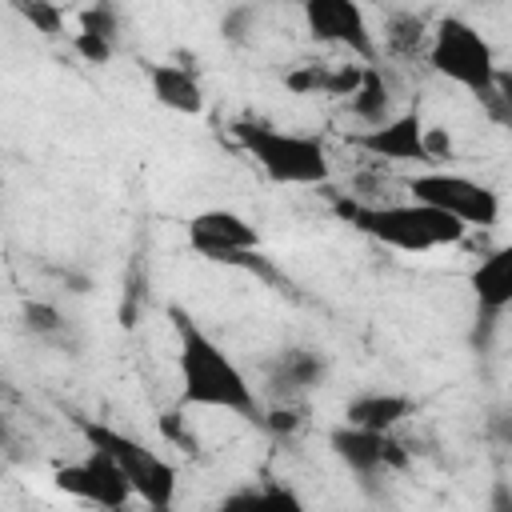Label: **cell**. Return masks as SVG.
Listing matches in <instances>:
<instances>
[{
    "label": "cell",
    "instance_id": "cell-8",
    "mask_svg": "<svg viewBox=\"0 0 512 512\" xmlns=\"http://www.w3.org/2000/svg\"><path fill=\"white\" fill-rule=\"evenodd\" d=\"M304 28L320 44L348 48L360 64H376V36L368 28V12L352 0H308Z\"/></svg>",
    "mask_w": 512,
    "mask_h": 512
},
{
    "label": "cell",
    "instance_id": "cell-28",
    "mask_svg": "<svg viewBox=\"0 0 512 512\" xmlns=\"http://www.w3.org/2000/svg\"><path fill=\"white\" fill-rule=\"evenodd\" d=\"M492 432H496L504 444H512V412H496V416H492Z\"/></svg>",
    "mask_w": 512,
    "mask_h": 512
},
{
    "label": "cell",
    "instance_id": "cell-14",
    "mask_svg": "<svg viewBox=\"0 0 512 512\" xmlns=\"http://www.w3.org/2000/svg\"><path fill=\"white\" fill-rule=\"evenodd\" d=\"M144 76L152 84V96L164 108H172L180 116H200L204 112V88H200L192 68H184V64H144Z\"/></svg>",
    "mask_w": 512,
    "mask_h": 512
},
{
    "label": "cell",
    "instance_id": "cell-20",
    "mask_svg": "<svg viewBox=\"0 0 512 512\" xmlns=\"http://www.w3.org/2000/svg\"><path fill=\"white\" fill-rule=\"evenodd\" d=\"M16 12H20L36 32H44V36H60V32H64V12H60L56 4H48V0H16Z\"/></svg>",
    "mask_w": 512,
    "mask_h": 512
},
{
    "label": "cell",
    "instance_id": "cell-24",
    "mask_svg": "<svg viewBox=\"0 0 512 512\" xmlns=\"http://www.w3.org/2000/svg\"><path fill=\"white\" fill-rule=\"evenodd\" d=\"M160 432H164L172 444H180L184 452H196V432H188V428H184V416H180V408L160 416Z\"/></svg>",
    "mask_w": 512,
    "mask_h": 512
},
{
    "label": "cell",
    "instance_id": "cell-4",
    "mask_svg": "<svg viewBox=\"0 0 512 512\" xmlns=\"http://www.w3.org/2000/svg\"><path fill=\"white\" fill-rule=\"evenodd\" d=\"M76 428L80 436L88 440L92 452H104L116 460V468L128 476L136 500L148 504V512H172L176 504V468L172 460H164L160 452H152L144 440L112 428V424H100V420H88V416H76Z\"/></svg>",
    "mask_w": 512,
    "mask_h": 512
},
{
    "label": "cell",
    "instance_id": "cell-17",
    "mask_svg": "<svg viewBox=\"0 0 512 512\" xmlns=\"http://www.w3.org/2000/svg\"><path fill=\"white\" fill-rule=\"evenodd\" d=\"M368 64H336V68H320V64H304L288 76L292 92H328V96H344L352 100V92L360 88Z\"/></svg>",
    "mask_w": 512,
    "mask_h": 512
},
{
    "label": "cell",
    "instance_id": "cell-15",
    "mask_svg": "<svg viewBox=\"0 0 512 512\" xmlns=\"http://www.w3.org/2000/svg\"><path fill=\"white\" fill-rule=\"evenodd\" d=\"M412 396L404 392H360L344 408V424L364 428V432H396L412 416Z\"/></svg>",
    "mask_w": 512,
    "mask_h": 512
},
{
    "label": "cell",
    "instance_id": "cell-7",
    "mask_svg": "<svg viewBox=\"0 0 512 512\" xmlns=\"http://www.w3.org/2000/svg\"><path fill=\"white\" fill-rule=\"evenodd\" d=\"M52 480H56L60 492H68L76 500H88V504H96L104 512H124L128 500L136 496L132 484H128V476L116 468V460L104 456V452H92V448H88L84 460L60 464L52 472Z\"/></svg>",
    "mask_w": 512,
    "mask_h": 512
},
{
    "label": "cell",
    "instance_id": "cell-2",
    "mask_svg": "<svg viewBox=\"0 0 512 512\" xmlns=\"http://www.w3.org/2000/svg\"><path fill=\"white\" fill-rule=\"evenodd\" d=\"M332 208L356 232L372 236L376 244L400 248V252L448 248V244H460L464 232H468L460 220H452V216H444L428 204H416V200H408V204H360V200L340 196Z\"/></svg>",
    "mask_w": 512,
    "mask_h": 512
},
{
    "label": "cell",
    "instance_id": "cell-18",
    "mask_svg": "<svg viewBox=\"0 0 512 512\" xmlns=\"http://www.w3.org/2000/svg\"><path fill=\"white\" fill-rule=\"evenodd\" d=\"M348 108H352V116H356L364 128H380V124H388V120L396 116V112H392L388 80H384V72H380L376 64L364 68V80H360V88L352 92Z\"/></svg>",
    "mask_w": 512,
    "mask_h": 512
},
{
    "label": "cell",
    "instance_id": "cell-13",
    "mask_svg": "<svg viewBox=\"0 0 512 512\" xmlns=\"http://www.w3.org/2000/svg\"><path fill=\"white\" fill-rule=\"evenodd\" d=\"M324 356L312 348H284L272 364H268V388L280 396V404H292L296 396L312 392L324 380Z\"/></svg>",
    "mask_w": 512,
    "mask_h": 512
},
{
    "label": "cell",
    "instance_id": "cell-22",
    "mask_svg": "<svg viewBox=\"0 0 512 512\" xmlns=\"http://www.w3.org/2000/svg\"><path fill=\"white\" fill-rule=\"evenodd\" d=\"M72 52H76L80 60H88V64H108L112 52H116V40L96 36V32H76V36H72Z\"/></svg>",
    "mask_w": 512,
    "mask_h": 512
},
{
    "label": "cell",
    "instance_id": "cell-1",
    "mask_svg": "<svg viewBox=\"0 0 512 512\" xmlns=\"http://www.w3.org/2000/svg\"><path fill=\"white\" fill-rule=\"evenodd\" d=\"M176 324V368H180V404L184 408H220L244 420H264L260 396L248 384L244 368L184 312L172 308Z\"/></svg>",
    "mask_w": 512,
    "mask_h": 512
},
{
    "label": "cell",
    "instance_id": "cell-23",
    "mask_svg": "<svg viewBox=\"0 0 512 512\" xmlns=\"http://www.w3.org/2000/svg\"><path fill=\"white\" fill-rule=\"evenodd\" d=\"M260 424L284 436V432H296V428L304 424V416H300L296 404H276V408H264V420H260Z\"/></svg>",
    "mask_w": 512,
    "mask_h": 512
},
{
    "label": "cell",
    "instance_id": "cell-26",
    "mask_svg": "<svg viewBox=\"0 0 512 512\" xmlns=\"http://www.w3.org/2000/svg\"><path fill=\"white\" fill-rule=\"evenodd\" d=\"M252 20H256V12H252V8H232V12L220 20V28H224L232 40H244V32L252 28Z\"/></svg>",
    "mask_w": 512,
    "mask_h": 512
},
{
    "label": "cell",
    "instance_id": "cell-9",
    "mask_svg": "<svg viewBox=\"0 0 512 512\" xmlns=\"http://www.w3.org/2000/svg\"><path fill=\"white\" fill-rule=\"evenodd\" d=\"M188 240L204 260L220 264H244L252 252H260V232L232 208H204L188 220Z\"/></svg>",
    "mask_w": 512,
    "mask_h": 512
},
{
    "label": "cell",
    "instance_id": "cell-16",
    "mask_svg": "<svg viewBox=\"0 0 512 512\" xmlns=\"http://www.w3.org/2000/svg\"><path fill=\"white\" fill-rule=\"evenodd\" d=\"M216 512H308V504L292 488L264 480V484H244V488L228 492Z\"/></svg>",
    "mask_w": 512,
    "mask_h": 512
},
{
    "label": "cell",
    "instance_id": "cell-3",
    "mask_svg": "<svg viewBox=\"0 0 512 512\" xmlns=\"http://www.w3.org/2000/svg\"><path fill=\"white\" fill-rule=\"evenodd\" d=\"M236 144L256 160V168L272 184H296V188H320L332 176L328 152L316 136L304 132H284L264 120H236L232 124Z\"/></svg>",
    "mask_w": 512,
    "mask_h": 512
},
{
    "label": "cell",
    "instance_id": "cell-5",
    "mask_svg": "<svg viewBox=\"0 0 512 512\" xmlns=\"http://www.w3.org/2000/svg\"><path fill=\"white\" fill-rule=\"evenodd\" d=\"M428 64H432V72H440L444 80L460 84L464 92H472L484 104L496 92L500 68H496L492 44L464 16H440L436 20L432 40H428Z\"/></svg>",
    "mask_w": 512,
    "mask_h": 512
},
{
    "label": "cell",
    "instance_id": "cell-19",
    "mask_svg": "<svg viewBox=\"0 0 512 512\" xmlns=\"http://www.w3.org/2000/svg\"><path fill=\"white\" fill-rule=\"evenodd\" d=\"M24 328L32 336H40V340H60L68 332V320H64V312L56 304L32 300V304H24Z\"/></svg>",
    "mask_w": 512,
    "mask_h": 512
},
{
    "label": "cell",
    "instance_id": "cell-27",
    "mask_svg": "<svg viewBox=\"0 0 512 512\" xmlns=\"http://www.w3.org/2000/svg\"><path fill=\"white\" fill-rule=\"evenodd\" d=\"M488 512H512V488L500 480L496 488H492V500H488Z\"/></svg>",
    "mask_w": 512,
    "mask_h": 512
},
{
    "label": "cell",
    "instance_id": "cell-12",
    "mask_svg": "<svg viewBox=\"0 0 512 512\" xmlns=\"http://www.w3.org/2000/svg\"><path fill=\"white\" fill-rule=\"evenodd\" d=\"M472 300H476V344H488V332L496 328V316L512 304V240L492 248L468 276Z\"/></svg>",
    "mask_w": 512,
    "mask_h": 512
},
{
    "label": "cell",
    "instance_id": "cell-21",
    "mask_svg": "<svg viewBox=\"0 0 512 512\" xmlns=\"http://www.w3.org/2000/svg\"><path fill=\"white\" fill-rule=\"evenodd\" d=\"M80 32H96V36L116 40V32H120V12H116L112 4L84 8V12H80Z\"/></svg>",
    "mask_w": 512,
    "mask_h": 512
},
{
    "label": "cell",
    "instance_id": "cell-25",
    "mask_svg": "<svg viewBox=\"0 0 512 512\" xmlns=\"http://www.w3.org/2000/svg\"><path fill=\"white\" fill-rule=\"evenodd\" d=\"M488 108H492L504 124H512V68H500V76H496V92H492Z\"/></svg>",
    "mask_w": 512,
    "mask_h": 512
},
{
    "label": "cell",
    "instance_id": "cell-10",
    "mask_svg": "<svg viewBox=\"0 0 512 512\" xmlns=\"http://www.w3.org/2000/svg\"><path fill=\"white\" fill-rule=\"evenodd\" d=\"M352 144L376 160H400V164H436L432 156V128H424L420 112H396L380 128H364L352 136Z\"/></svg>",
    "mask_w": 512,
    "mask_h": 512
},
{
    "label": "cell",
    "instance_id": "cell-11",
    "mask_svg": "<svg viewBox=\"0 0 512 512\" xmlns=\"http://www.w3.org/2000/svg\"><path fill=\"white\" fill-rule=\"evenodd\" d=\"M328 444H332L336 460H340L352 476H360L364 484H372V480H376L380 472H388V468H404V464H408V456L400 452V444L392 440V432H364V428L340 424V428H332Z\"/></svg>",
    "mask_w": 512,
    "mask_h": 512
},
{
    "label": "cell",
    "instance_id": "cell-6",
    "mask_svg": "<svg viewBox=\"0 0 512 512\" xmlns=\"http://www.w3.org/2000/svg\"><path fill=\"white\" fill-rule=\"evenodd\" d=\"M404 188H408V200L428 204V208L460 220L464 228H492L500 220L496 188H488L484 180H472L464 172H448V168L416 172V176H408Z\"/></svg>",
    "mask_w": 512,
    "mask_h": 512
}]
</instances>
